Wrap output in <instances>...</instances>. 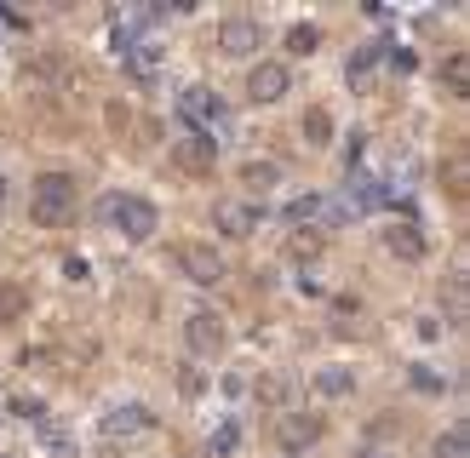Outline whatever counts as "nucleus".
<instances>
[{
    "label": "nucleus",
    "instance_id": "obj_21",
    "mask_svg": "<svg viewBox=\"0 0 470 458\" xmlns=\"http://www.w3.org/2000/svg\"><path fill=\"white\" fill-rule=\"evenodd\" d=\"M287 46H293V52H299V58H310V52H316V46H321V29H316V23H299V29H293V35H287Z\"/></svg>",
    "mask_w": 470,
    "mask_h": 458
},
{
    "label": "nucleus",
    "instance_id": "obj_27",
    "mask_svg": "<svg viewBox=\"0 0 470 458\" xmlns=\"http://www.w3.org/2000/svg\"><path fill=\"white\" fill-rule=\"evenodd\" d=\"M373 63H379V46H362V52L350 58V75H362V69H373Z\"/></svg>",
    "mask_w": 470,
    "mask_h": 458
},
{
    "label": "nucleus",
    "instance_id": "obj_6",
    "mask_svg": "<svg viewBox=\"0 0 470 458\" xmlns=\"http://www.w3.org/2000/svg\"><path fill=\"white\" fill-rule=\"evenodd\" d=\"M258 23L253 18H224V23H218V52H224V58H253L258 52Z\"/></svg>",
    "mask_w": 470,
    "mask_h": 458
},
{
    "label": "nucleus",
    "instance_id": "obj_14",
    "mask_svg": "<svg viewBox=\"0 0 470 458\" xmlns=\"http://www.w3.org/2000/svg\"><path fill=\"white\" fill-rule=\"evenodd\" d=\"M41 453L46 458H81V447H75V436L64 424H41Z\"/></svg>",
    "mask_w": 470,
    "mask_h": 458
},
{
    "label": "nucleus",
    "instance_id": "obj_3",
    "mask_svg": "<svg viewBox=\"0 0 470 458\" xmlns=\"http://www.w3.org/2000/svg\"><path fill=\"white\" fill-rule=\"evenodd\" d=\"M172 258H178V270L190 275L195 287H212V281H224V258H218L207 241H184L178 252H172Z\"/></svg>",
    "mask_w": 470,
    "mask_h": 458
},
{
    "label": "nucleus",
    "instance_id": "obj_15",
    "mask_svg": "<svg viewBox=\"0 0 470 458\" xmlns=\"http://www.w3.org/2000/svg\"><path fill=\"white\" fill-rule=\"evenodd\" d=\"M29 315V292L18 281H0V321H23Z\"/></svg>",
    "mask_w": 470,
    "mask_h": 458
},
{
    "label": "nucleus",
    "instance_id": "obj_11",
    "mask_svg": "<svg viewBox=\"0 0 470 458\" xmlns=\"http://www.w3.org/2000/svg\"><path fill=\"white\" fill-rule=\"evenodd\" d=\"M310 441H321V418L316 413H287V418H281V447H287V453L310 447Z\"/></svg>",
    "mask_w": 470,
    "mask_h": 458
},
{
    "label": "nucleus",
    "instance_id": "obj_28",
    "mask_svg": "<svg viewBox=\"0 0 470 458\" xmlns=\"http://www.w3.org/2000/svg\"><path fill=\"white\" fill-rule=\"evenodd\" d=\"M413 384H419V390H430V396H436V390H442V378H436V373H425V367H419V373H413Z\"/></svg>",
    "mask_w": 470,
    "mask_h": 458
},
{
    "label": "nucleus",
    "instance_id": "obj_7",
    "mask_svg": "<svg viewBox=\"0 0 470 458\" xmlns=\"http://www.w3.org/2000/svg\"><path fill=\"white\" fill-rule=\"evenodd\" d=\"M172 161H178L184 172H195V178H201V172H212V161H218V144H212L207 132H190V138H178V144H172Z\"/></svg>",
    "mask_w": 470,
    "mask_h": 458
},
{
    "label": "nucleus",
    "instance_id": "obj_8",
    "mask_svg": "<svg viewBox=\"0 0 470 458\" xmlns=\"http://www.w3.org/2000/svg\"><path fill=\"white\" fill-rule=\"evenodd\" d=\"M258 218H264V212L253 207V201H218V207H212V224L224 229V235H235V241H241V235H253Z\"/></svg>",
    "mask_w": 470,
    "mask_h": 458
},
{
    "label": "nucleus",
    "instance_id": "obj_2",
    "mask_svg": "<svg viewBox=\"0 0 470 458\" xmlns=\"http://www.w3.org/2000/svg\"><path fill=\"white\" fill-rule=\"evenodd\" d=\"M98 218L109 229H121L127 241H149L155 229H161V212L149 207V201H138V195H104L98 201Z\"/></svg>",
    "mask_w": 470,
    "mask_h": 458
},
{
    "label": "nucleus",
    "instance_id": "obj_22",
    "mask_svg": "<svg viewBox=\"0 0 470 458\" xmlns=\"http://www.w3.org/2000/svg\"><path fill=\"white\" fill-rule=\"evenodd\" d=\"M436 458H465V424H453L447 436H436Z\"/></svg>",
    "mask_w": 470,
    "mask_h": 458
},
{
    "label": "nucleus",
    "instance_id": "obj_4",
    "mask_svg": "<svg viewBox=\"0 0 470 458\" xmlns=\"http://www.w3.org/2000/svg\"><path fill=\"white\" fill-rule=\"evenodd\" d=\"M287 86H293V75H287V63H276V58H258L253 75H247V98L253 103H276Z\"/></svg>",
    "mask_w": 470,
    "mask_h": 458
},
{
    "label": "nucleus",
    "instance_id": "obj_23",
    "mask_svg": "<svg viewBox=\"0 0 470 458\" xmlns=\"http://www.w3.org/2000/svg\"><path fill=\"white\" fill-rule=\"evenodd\" d=\"M316 252H321V235H287V258H316Z\"/></svg>",
    "mask_w": 470,
    "mask_h": 458
},
{
    "label": "nucleus",
    "instance_id": "obj_29",
    "mask_svg": "<svg viewBox=\"0 0 470 458\" xmlns=\"http://www.w3.org/2000/svg\"><path fill=\"white\" fill-rule=\"evenodd\" d=\"M447 189H453V195H465V166H459V161L447 166Z\"/></svg>",
    "mask_w": 470,
    "mask_h": 458
},
{
    "label": "nucleus",
    "instance_id": "obj_17",
    "mask_svg": "<svg viewBox=\"0 0 470 458\" xmlns=\"http://www.w3.org/2000/svg\"><path fill=\"white\" fill-rule=\"evenodd\" d=\"M276 178H281V166H276V161H247V166H241V184H247V189H258V195H264V189H270Z\"/></svg>",
    "mask_w": 470,
    "mask_h": 458
},
{
    "label": "nucleus",
    "instance_id": "obj_9",
    "mask_svg": "<svg viewBox=\"0 0 470 458\" xmlns=\"http://www.w3.org/2000/svg\"><path fill=\"white\" fill-rule=\"evenodd\" d=\"M178 109L195 121V132H207V138H212V126L224 121V103H218V98H207L201 86H190V92H184V98H178Z\"/></svg>",
    "mask_w": 470,
    "mask_h": 458
},
{
    "label": "nucleus",
    "instance_id": "obj_1",
    "mask_svg": "<svg viewBox=\"0 0 470 458\" xmlns=\"http://www.w3.org/2000/svg\"><path fill=\"white\" fill-rule=\"evenodd\" d=\"M29 218L46 224V229L69 224L75 218V178L69 172H41V178L29 184Z\"/></svg>",
    "mask_w": 470,
    "mask_h": 458
},
{
    "label": "nucleus",
    "instance_id": "obj_25",
    "mask_svg": "<svg viewBox=\"0 0 470 458\" xmlns=\"http://www.w3.org/2000/svg\"><path fill=\"white\" fill-rule=\"evenodd\" d=\"M235 447H241V430H235V424H224V430L212 436V453H235Z\"/></svg>",
    "mask_w": 470,
    "mask_h": 458
},
{
    "label": "nucleus",
    "instance_id": "obj_24",
    "mask_svg": "<svg viewBox=\"0 0 470 458\" xmlns=\"http://www.w3.org/2000/svg\"><path fill=\"white\" fill-rule=\"evenodd\" d=\"M447 315H453V321H465V275L447 281Z\"/></svg>",
    "mask_w": 470,
    "mask_h": 458
},
{
    "label": "nucleus",
    "instance_id": "obj_16",
    "mask_svg": "<svg viewBox=\"0 0 470 458\" xmlns=\"http://www.w3.org/2000/svg\"><path fill=\"white\" fill-rule=\"evenodd\" d=\"M442 81H447L453 98H465V92H470V63H465V52H453V58L442 63Z\"/></svg>",
    "mask_w": 470,
    "mask_h": 458
},
{
    "label": "nucleus",
    "instance_id": "obj_13",
    "mask_svg": "<svg viewBox=\"0 0 470 458\" xmlns=\"http://www.w3.org/2000/svg\"><path fill=\"white\" fill-rule=\"evenodd\" d=\"M299 132H304V144H310V149H327V144H333V115H327L321 103H316V109H304Z\"/></svg>",
    "mask_w": 470,
    "mask_h": 458
},
{
    "label": "nucleus",
    "instance_id": "obj_12",
    "mask_svg": "<svg viewBox=\"0 0 470 458\" xmlns=\"http://www.w3.org/2000/svg\"><path fill=\"white\" fill-rule=\"evenodd\" d=\"M384 247L396 252V258H407V264L425 258V235H419V224H390L384 229Z\"/></svg>",
    "mask_w": 470,
    "mask_h": 458
},
{
    "label": "nucleus",
    "instance_id": "obj_19",
    "mask_svg": "<svg viewBox=\"0 0 470 458\" xmlns=\"http://www.w3.org/2000/svg\"><path fill=\"white\" fill-rule=\"evenodd\" d=\"M253 390H258V401H264V407H287V378H281V373H270V378H258V384H253Z\"/></svg>",
    "mask_w": 470,
    "mask_h": 458
},
{
    "label": "nucleus",
    "instance_id": "obj_20",
    "mask_svg": "<svg viewBox=\"0 0 470 458\" xmlns=\"http://www.w3.org/2000/svg\"><path fill=\"white\" fill-rule=\"evenodd\" d=\"M327 212H333V207H327L321 195H304V201H293V207H287L293 224H310V218H327Z\"/></svg>",
    "mask_w": 470,
    "mask_h": 458
},
{
    "label": "nucleus",
    "instance_id": "obj_26",
    "mask_svg": "<svg viewBox=\"0 0 470 458\" xmlns=\"http://www.w3.org/2000/svg\"><path fill=\"white\" fill-rule=\"evenodd\" d=\"M12 413H23V418H35V424H46V407H41L35 396H18V401H12Z\"/></svg>",
    "mask_w": 470,
    "mask_h": 458
},
{
    "label": "nucleus",
    "instance_id": "obj_10",
    "mask_svg": "<svg viewBox=\"0 0 470 458\" xmlns=\"http://www.w3.org/2000/svg\"><path fill=\"white\" fill-rule=\"evenodd\" d=\"M144 430H155V413H149V407H115V413L104 418V436H109V441L144 436Z\"/></svg>",
    "mask_w": 470,
    "mask_h": 458
},
{
    "label": "nucleus",
    "instance_id": "obj_18",
    "mask_svg": "<svg viewBox=\"0 0 470 458\" xmlns=\"http://www.w3.org/2000/svg\"><path fill=\"white\" fill-rule=\"evenodd\" d=\"M350 384H356L350 367H321V373H316V390H321V396H350Z\"/></svg>",
    "mask_w": 470,
    "mask_h": 458
},
{
    "label": "nucleus",
    "instance_id": "obj_5",
    "mask_svg": "<svg viewBox=\"0 0 470 458\" xmlns=\"http://www.w3.org/2000/svg\"><path fill=\"white\" fill-rule=\"evenodd\" d=\"M184 344H190L195 355H218L224 350V321H218L212 310H190L184 315Z\"/></svg>",
    "mask_w": 470,
    "mask_h": 458
}]
</instances>
